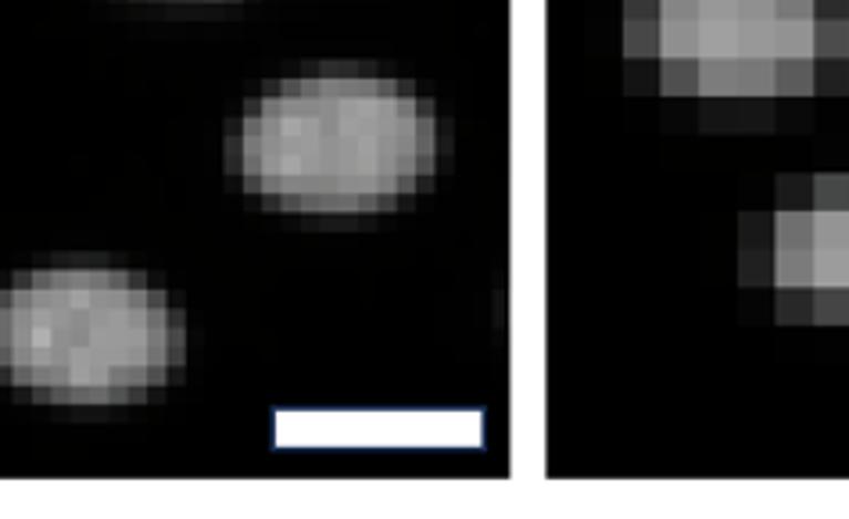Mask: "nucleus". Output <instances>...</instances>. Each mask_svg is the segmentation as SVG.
I'll use <instances>...</instances> for the list:
<instances>
[{"mask_svg":"<svg viewBox=\"0 0 849 519\" xmlns=\"http://www.w3.org/2000/svg\"><path fill=\"white\" fill-rule=\"evenodd\" d=\"M184 351L162 294L104 269H51L0 294V373L58 402H123Z\"/></svg>","mask_w":849,"mask_h":519,"instance_id":"2","label":"nucleus"},{"mask_svg":"<svg viewBox=\"0 0 849 519\" xmlns=\"http://www.w3.org/2000/svg\"><path fill=\"white\" fill-rule=\"evenodd\" d=\"M434 155V122L387 83L309 80L240 126V173L280 205L359 211L398 197Z\"/></svg>","mask_w":849,"mask_h":519,"instance_id":"1","label":"nucleus"}]
</instances>
